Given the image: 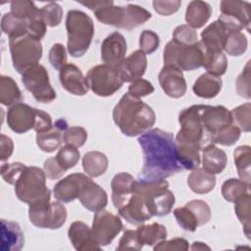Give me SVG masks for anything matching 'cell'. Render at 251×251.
<instances>
[{"mask_svg": "<svg viewBox=\"0 0 251 251\" xmlns=\"http://www.w3.org/2000/svg\"><path fill=\"white\" fill-rule=\"evenodd\" d=\"M48 60L56 70H61L67 64V51L63 44L55 43L49 50Z\"/></svg>", "mask_w": 251, "mask_h": 251, "instance_id": "cell-54", "label": "cell"}, {"mask_svg": "<svg viewBox=\"0 0 251 251\" xmlns=\"http://www.w3.org/2000/svg\"><path fill=\"white\" fill-rule=\"evenodd\" d=\"M233 161L240 179L250 183L251 148L248 145L238 146L233 152Z\"/></svg>", "mask_w": 251, "mask_h": 251, "instance_id": "cell-36", "label": "cell"}, {"mask_svg": "<svg viewBox=\"0 0 251 251\" xmlns=\"http://www.w3.org/2000/svg\"><path fill=\"white\" fill-rule=\"evenodd\" d=\"M1 29L9 38L23 36L27 34V23L25 20L19 19L11 13H6L1 19Z\"/></svg>", "mask_w": 251, "mask_h": 251, "instance_id": "cell-38", "label": "cell"}, {"mask_svg": "<svg viewBox=\"0 0 251 251\" xmlns=\"http://www.w3.org/2000/svg\"><path fill=\"white\" fill-rule=\"evenodd\" d=\"M26 23H27V35H29L30 37L36 40H40L41 38H43V36L46 33L47 25L44 20L42 19L40 13L34 18L26 21Z\"/></svg>", "mask_w": 251, "mask_h": 251, "instance_id": "cell-56", "label": "cell"}, {"mask_svg": "<svg viewBox=\"0 0 251 251\" xmlns=\"http://www.w3.org/2000/svg\"><path fill=\"white\" fill-rule=\"evenodd\" d=\"M199 113L202 125L212 138L225 126L233 124L230 111L225 106L199 105ZM214 144V143H213Z\"/></svg>", "mask_w": 251, "mask_h": 251, "instance_id": "cell-14", "label": "cell"}, {"mask_svg": "<svg viewBox=\"0 0 251 251\" xmlns=\"http://www.w3.org/2000/svg\"><path fill=\"white\" fill-rule=\"evenodd\" d=\"M241 130L234 124H229L222 127L213 137L214 144H220L223 146L233 145L240 137Z\"/></svg>", "mask_w": 251, "mask_h": 251, "instance_id": "cell-45", "label": "cell"}, {"mask_svg": "<svg viewBox=\"0 0 251 251\" xmlns=\"http://www.w3.org/2000/svg\"><path fill=\"white\" fill-rule=\"evenodd\" d=\"M197 39L198 33L196 29L187 25H180L175 28L172 40L181 45H192L198 41Z\"/></svg>", "mask_w": 251, "mask_h": 251, "instance_id": "cell-49", "label": "cell"}, {"mask_svg": "<svg viewBox=\"0 0 251 251\" xmlns=\"http://www.w3.org/2000/svg\"><path fill=\"white\" fill-rule=\"evenodd\" d=\"M68 236L75 250L86 251L101 249L92 236L91 228L83 222H74L69 227Z\"/></svg>", "mask_w": 251, "mask_h": 251, "instance_id": "cell-23", "label": "cell"}, {"mask_svg": "<svg viewBox=\"0 0 251 251\" xmlns=\"http://www.w3.org/2000/svg\"><path fill=\"white\" fill-rule=\"evenodd\" d=\"M14 185L17 198L28 206L50 201L51 191L46 186L45 172L40 168L25 166Z\"/></svg>", "mask_w": 251, "mask_h": 251, "instance_id": "cell-5", "label": "cell"}, {"mask_svg": "<svg viewBox=\"0 0 251 251\" xmlns=\"http://www.w3.org/2000/svg\"><path fill=\"white\" fill-rule=\"evenodd\" d=\"M143 245L141 244L139 237L137 235L136 230L126 229L123 236L119 241V245L117 247L118 250H125V249H133V250H140L142 249Z\"/></svg>", "mask_w": 251, "mask_h": 251, "instance_id": "cell-55", "label": "cell"}, {"mask_svg": "<svg viewBox=\"0 0 251 251\" xmlns=\"http://www.w3.org/2000/svg\"><path fill=\"white\" fill-rule=\"evenodd\" d=\"M43 170L45 175L50 179H57L60 178L67 171H65L57 162L55 157L48 158L43 165Z\"/></svg>", "mask_w": 251, "mask_h": 251, "instance_id": "cell-61", "label": "cell"}, {"mask_svg": "<svg viewBox=\"0 0 251 251\" xmlns=\"http://www.w3.org/2000/svg\"><path fill=\"white\" fill-rule=\"evenodd\" d=\"M233 124L240 130L249 132L251 129V105L249 102L244 103L230 111Z\"/></svg>", "mask_w": 251, "mask_h": 251, "instance_id": "cell-46", "label": "cell"}, {"mask_svg": "<svg viewBox=\"0 0 251 251\" xmlns=\"http://www.w3.org/2000/svg\"><path fill=\"white\" fill-rule=\"evenodd\" d=\"M207 73L217 76L223 75L227 69V59L223 52H209L205 50L203 66Z\"/></svg>", "mask_w": 251, "mask_h": 251, "instance_id": "cell-40", "label": "cell"}, {"mask_svg": "<svg viewBox=\"0 0 251 251\" xmlns=\"http://www.w3.org/2000/svg\"><path fill=\"white\" fill-rule=\"evenodd\" d=\"M151 13L143 7L135 4H128L125 7V17L121 28L131 30L139 25H142L149 19H151Z\"/></svg>", "mask_w": 251, "mask_h": 251, "instance_id": "cell-34", "label": "cell"}, {"mask_svg": "<svg viewBox=\"0 0 251 251\" xmlns=\"http://www.w3.org/2000/svg\"><path fill=\"white\" fill-rule=\"evenodd\" d=\"M86 79L91 91L101 97L113 95L124 84L119 70L106 64L92 67L87 72Z\"/></svg>", "mask_w": 251, "mask_h": 251, "instance_id": "cell-9", "label": "cell"}, {"mask_svg": "<svg viewBox=\"0 0 251 251\" xmlns=\"http://www.w3.org/2000/svg\"><path fill=\"white\" fill-rule=\"evenodd\" d=\"M248 41L245 34L241 31H228L224 50L230 56H240L247 50Z\"/></svg>", "mask_w": 251, "mask_h": 251, "instance_id": "cell-42", "label": "cell"}, {"mask_svg": "<svg viewBox=\"0 0 251 251\" xmlns=\"http://www.w3.org/2000/svg\"><path fill=\"white\" fill-rule=\"evenodd\" d=\"M249 188L250 183L238 178H229L222 185V195L225 200L234 202L242 195L249 193Z\"/></svg>", "mask_w": 251, "mask_h": 251, "instance_id": "cell-41", "label": "cell"}, {"mask_svg": "<svg viewBox=\"0 0 251 251\" xmlns=\"http://www.w3.org/2000/svg\"><path fill=\"white\" fill-rule=\"evenodd\" d=\"M83 174L75 173L59 180L53 188L54 197L63 203H69L78 198Z\"/></svg>", "mask_w": 251, "mask_h": 251, "instance_id": "cell-25", "label": "cell"}, {"mask_svg": "<svg viewBox=\"0 0 251 251\" xmlns=\"http://www.w3.org/2000/svg\"><path fill=\"white\" fill-rule=\"evenodd\" d=\"M68 128L66 120L59 119L53 124V126L45 131L36 132V144L40 150L51 153L61 147L63 135Z\"/></svg>", "mask_w": 251, "mask_h": 251, "instance_id": "cell-22", "label": "cell"}, {"mask_svg": "<svg viewBox=\"0 0 251 251\" xmlns=\"http://www.w3.org/2000/svg\"><path fill=\"white\" fill-rule=\"evenodd\" d=\"M78 199L84 208L92 212L104 209L108 203L106 191L85 175L81 180Z\"/></svg>", "mask_w": 251, "mask_h": 251, "instance_id": "cell-16", "label": "cell"}, {"mask_svg": "<svg viewBox=\"0 0 251 251\" xmlns=\"http://www.w3.org/2000/svg\"><path fill=\"white\" fill-rule=\"evenodd\" d=\"M202 150L203 169L212 175L221 174L226 169L227 163L226 152L215 144H209Z\"/></svg>", "mask_w": 251, "mask_h": 251, "instance_id": "cell-28", "label": "cell"}, {"mask_svg": "<svg viewBox=\"0 0 251 251\" xmlns=\"http://www.w3.org/2000/svg\"><path fill=\"white\" fill-rule=\"evenodd\" d=\"M137 235L142 245L155 246L157 243L167 238V228L165 226L153 223L150 225H140L136 229Z\"/></svg>", "mask_w": 251, "mask_h": 251, "instance_id": "cell-33", "label": "cell"}, {"mask_svg": "<svg viewBox=\"0 0 251 251\" xmlns=\"http://www.w3.org/2000/svg\"><path fill=\"white\" fill-rule=\"evenodd\" d=\"M94 12L96 19L108 25L121 28L125 17V7L115 6L113 1H88L79 2Z\"/></svg>", "mask_w": 251, "mask_h": 251, "instance_id": "cell-18", "label": "cell"}, {"mask_svg": "<svg viewBox=\"0 0 251 251\" xmlns=\"http://www.w3.org/2000/svg\"><path fill=\"white\" fill-rule=\"evenodd\" d=\"M162 90L169 97L180 98L186 92V81L182 71L174 66H164L158 75Z\"/></svg>", "mask_w": 251, "mask_h": 251, "instance_id": "cell-19", "label": "cell"}, {"mask_svg": "<svg viewBox=\"0 0 251 251\" xmlns=\"http://www.w3.org/2000/svg\"><path fill=\"white\" fill-rule=\"evenodd\" d=\"M55 158L59 165L65 171H68L77 164L80 158V153L76 147L66 144L65 146L60 147Z\"/></svg>", "mask_w": 251, "mask_h": 251, "instance_id": "cell-44", "label": "cell"}, {"mask_svg": "<svg viewBox=\"0 0 251 251\" xmlns=\"http://www.w3.org/2000/svg\"><path fill=\"white\" fill-rule=\"evenodd\" d=\"M9 47L13 67L21 75L37 65L42 57L40 40H36L27 34L9 38Z\"/></svg>", "mask_w": 251, "mask_h": 251, "instance_id": "cell-7", "label": "cell"}, {"mask_svg": "<svg viewBox=\"0 0 251 251\" xmlns=\"http://www.w3.org/2000/svg\"><path fill=\"white\" fill-rule=\"evenodd\" d=\"M132 191L144 197L152 216H166L171 213L175 205V195L169 189V182L166 179L153 181L134 179Z\"/></svg>", "mask_w": 251, "mask_h": 251, "instance_id": "cell-4", "label": "cell"}, {"mask_svg": "<svg viewBox=\"0 0 251 251\" xmlns=\"http://www.w3.org/2000/svg\"><path fill=\"white\" fill-rule=\"evenodd\" d=\"M87 139V131L82 126H71L66 129L63 135V141L66 144L76 148L84 145Z\"/></svg>", "mask_w": 251, "mask_h": 251, "instance_id": "cell-51", "label": "cell"}, {"mask_svg": "<svg viewBox=\"0 0 251 251\" xmlns=\"http://www.w3.org/2000/svg\"><path fill=\"white\" fill-rule=\"evenodd\" d=\"M25 168V165L20 162L5 163L1 166V176L7 183L15 184Z\"/></svg>", "mask_w": 251, "mask_h": 251, "instance_id": "cell-53", "label": "cell"}, {"mask_svg": "<svg viewBox=\"0 0 251 251\" xmlns=\"http://www.w3.org/2000/svg\"><path fill=\"white\" fill-rule=\"evenodd\" d=\"M228 31L219 20L210 24L201 32V42L205 50L209 52H223Z\"/></svg>", "mask_w": 251, "mask_h": 251, "instance_id": "cell-24", "label": "cell"}, {"mask_svg": "<svg viewBox=\"0 0 251 251\" xmlns=\"http://www.w3.org/2000/svg\"><path fill=\"white\" fill-rule=\"evenodd\" d=\"M187 184L194 193L206 194L214 189L216 177L215 175L208 173L203 168H196L188 176Z\"/></svg>", "mask_w": 251, "mask_h": 251, "instance_id": "cell-31", "label": "cell"}, {"mask_svg": "<svg viewBox=\"0 0 251 251\" xmlns=\"http://www.w3.org/2000/svg\"><path fill=\"white\" fill-rule=\"evenodd\" d=\"M10 13L22 20L28 21L35 16L39 15L40 9H38L32 1L28 0H15L11 2Z\"/></svg>", "mask_w": 251, "mask_h": 251, "instance_id": "cell-43", "label": "cell"}, {"mask_svg": "<svg viewBox=\"0 0 251 251\" xmlns=\"http://www.w3.org/2000/svg\"><path fill=\"white\" fill-rule=\"evenodd\" d=\"M40 15L47 26L55 27L61 24L63 9L57 2H49L40 9Z\"/></svg>", "mask_w": 251, "mask_h": 251, "instance_id": "cell-47", "label": "cell"}, {"mask_svg": "<svg viewBox=\"0 0 251 251\" xmlns=\"http://www.w3.org/2000/svg\"><path fill=\"white\" fill-rule=\"evenodd\" d=\"M174 216L178 226L186 231H195L197 229L198 222L194 214L186 206L179 207L174 210Z\"/></svg>", "mask_w": 251, "mask_h": 251, "instance_id": "cell-48", "label": "cell"}, {"mask_svg": "<svg viewBox=\"0 0 251 251\" xmlns=\"http://www.w3.org/2000/svg\"><path fill=\"white\" fill-rule=\"evenodd\" d=\"M113 120L126 136L133 137L148 131L156 122V115L149 105L127 92L114 107Z\"/></svg>", "mask_w": 251, "mask_h": 251, "instance_id": "cell-2", "label": "cell"}, {"mask_svg": "<svg viewBox=\"0 0 251 251\" xmlns=\"http://www.w3.org/2000/svg\"><path fill=\"white\" fill-rule=\"evenodd\" d=\"M41 110L33 108L25 103H17L7 112L8 126L16 133H25L34 129Z\"/></svg>", "mask_w": 251, "mask_h": 251, "instance_id": "cell-13", "label": "cell"}, {"mask_svg": "<svg viewBox=\"0 0 251 251\" xmlns=\"http://www.w3.org/2000/svg\"><path fill=\"white\" fill-rule=\"evenodd\" d=\"M185 206L191 210L197 219L198 226L206 225L211 220V209L209 205L203 200H191L185 204Z\"/></svg>", "mask_w": 251, "mask_h": 251, "instance_id": "cell-50", "label": "cell"}, {"mask_svg": "<svg viewBox=\"0 0 251 251\" xmlns=\"http://www.w3.org/2000/svg\"><path fill=\"white\" fill-rule=\"evenodd\" d=\"M122 229L123 223L118 216L104 209L95 212L91 232L95 242L100 247L110 244Z\"/></svg>", "mask_w": 251, "mask_h": 251, "instance_id": "cell-12", "label": "cell"}, {"mask_svg": "<svg viewBox=\"0 0 251 251\" xmlns=\"http://www.w3.org/2000/svg\"><path fill=\"white\" fill-rule=\"evenodd\" d=\"M205 48L201 41L192 45H181L169 41L163 52L164 66H174L181 71H193L203 66Z\"/></svg>", "mask_w": 251, "mask_h": 251, "instance_id": "cell-6", "label": "cell"}, {"mask_svg": "<svg viewBox=\"0 0 251 251\" xmlns=\"http://www.w3.org/2000/svg\"><path fill=\"white\" fill-rule=\"evenodd\" d=\"M22 81L25 89L40 103H50L57 97L56 91L50 83L49 75L46 69L40 64L25 71L22 75Z\"/></svg>", "mask_w": 251, "mask_h": 251, "instance_id": "cell-10", "label": "cell"}, {"mask_svg": "<svg viewBox=\"0 0 251 251\" xmlns=\"http://www.w3.org/2000/svg\"><path fill=\"white\" fill-rule=\"evenodd\" d=\"M147 69V58L140 49L133 51L119 67L124 82H132L142 77Z\"/></svg>", "mask_w": 251, "mask_h": 251, "instance_id": "cell-21", "label": "cell"}, {"mask_svg": "<svg viewBox=\"0 0 251 251\" xmlns=\"http://www.w3.org/2000/svg\"><path fill=\"white\" fill-rule=\"evenodd\" d=\"M154 10L162 16H170L177 12L181 5V1L173 0V1H153Z\"/></svg>", "mask_w": 251, "mask_h": 251, "instance_id": "cell-60", "label": "cell"}, {"mask_svg": "<svg viewBox=\"0 0 251 251\" xmlns=\"http://www.w3.org/2000/svg\"><path fill=\"white\" fill-rule=\"evenodd\" d=\"M67 209L60 201H42L28 206L30 223L39 228L58 229L67 220Z\"/></svg>", "mask_w": 251, "mask_h": 251, "instance_id": "cell-8", "label": "cell"}, {"mask_svg": "<svg viewBox=\"0 0 251 251\" xmlns=\"http://www.w3.org/2000/svg\"><path fill=\"white\" fill-rule=\"evenodd\" d=\"M2 251H19L25 243L24 232L19 224L7 220H1Z\"/></svg>", "mask_w": 251, "mask_h": 251, "instance_id": "cell-26", "label": "cell"}, {"mask_svg": "<svg viewBox=\"0 0 251 251\" xmlns=\"http://www.w3.org/2000/svg\"><path fill=\"white\" fill-rule=\"evenodd\" d=\"M109 161L107 156L99 151H89L82 157L83 171L92 177H97L105 174Z\"/></svg>", "mask_w": 251, "mask_h": 251, "instance_id": "cell-32", "label": "cell"}, {"mask_svg": "<svg viewBox=\"0 0 251 251\" xmlns=\"http://www.w3.org/2000/svg\"><path fill=\"white\" fill-rule=\"evenodd\" d=\"M212 8L209 3L201 0L189 2L185 11V22L187 25L196 29L202 27L210 19Z\"/></svg>", "mask_w": 251, "mask_h": 251, "instance_id": "cell-29", "label": "cell"}, {"mask_svg": "<svg viewBox=\"0 0 251 251\" xmlns=\"http://www.w3.org/2000/svg\"><path fill=\"white\" fill-rule=\"evenodd\" d=\"M133 176L126 172L115 175L111 181L112 188V202L116 209L121 207L131 195Z\"/></svg>", "mask_w": 251, "mask_h": 251, "instance_id": "cell-27", "label": "cell"}, {"mask_svg": "<svg viewBox=\"0 0 251 251\" xmlns=\"http://www.w3.org/2000/svg\"><path fill=\"white\" fill-rule=\"evenodd\" d=\"M59 79L62 86L71 94L83 96L88 92L89 85L78 67L74 64H66L59 73Z\"/></svg>", "mask_w": 251, "mask_h": 251, "instance_id": "cell-20", "label": "cell"}, {"mask_svg": "<svg viewBox=\"0 0 251 251\" xmlns=\"http://www.w3.org/2000/svg\"><path fill=\"white\" fill-rule=\"evenodd\" d=\"M143 153V167L139 179L162 180L181 171L174 135L161 128H153L137 139Z\"/></svg>", "mask_w": 251, "mask_h": 251, "instance_id": "cell-1", "label": "cell"}, {"mask_svg": "<svg viewBox=\"0 0 251 251\" xmlns=\"http://www.w3.org/2000/svg\"><path fill=\"white\" fill-rule=\"evenodd\" d=\"M223 81L220 76L205 73L195 80L192 90L198 97L210 99L216 97L220 93Z\"/></svg>", "mask_w": 251, "mask_h": 251, "instance_id": "cell-30", "label": "cell"}, {"mask_svg": "<svg viewBox=\"0 0 251 251\" xmlns=\"http://www.w3.org/2000/svg\"><path fill=\"white\" fill-rule=\"evenodd\" d=\"M117 210L122 218L134 226H140L153 217L147 207L144 197L133 191L128 199Z\"/></svg>", "mask_w": 251, "mask_h": 251, "instance_id": "cell-15", "label": "cell"}, {"mask_svg": "<svg viewBox=\"0 0 251 251\" xmlns=\"http://www.w3.org/2000/svg\"><path fill=\"white\" fill-rule=\"evenodd\" d=\"M22 92L17 82L8 75L0 76V103L4 106H13L20 103Z\"/></svg>", "mask_w": 251, "mask_h": 251, "instance_id": "cell-35", "label": "cell"}, {"mask_svg": "<svg viewBox=\"0 0 251 251\" xmlns=\"http://www.w3.org/2000/svg\"><path fill=\"white\" fill-rule=\"evenodd\" d=\"M160 44L159 35L150 29H144L139 36L140 50L145 54L154 53Z\"/></svg>", "mask_w": 251, "mask_h": 251, "instance_id": "cell-52", "label": "cell"}, {"mask_svg": "<svg viewBox=\"0 0 251 251\" xmlns=\"http://www.w3.org/2000/svg\"><path fill=\"white\" fill-rule=\"evenodd\" d=\"M14 151V142L11 137L1 134L0 136V160L2 162L8 160Z\"/></svg>", "mask_w": 251, "mask_h": 251, "instance_id": "cell-62", "label": "cell"}, {"mask_svg": "<svg viewBox=\"0 0 251 251\" xmlns=\"http://www.w3.org/2000/svg\"><path fill=\"white\" fill-rule=\"evenodd\" d=\"M126 41L121 32L115 31L108 35L101 45V59L113 68L119 69L126 59Z\"/></svg>", "mask_w": 251, "mask_h": 251, "instance_id": "cell-17", "label": "cell"}, {"mask_svg": "<svg viewBox=\"0 0 251 251\" xmlns=\"http://www.w3.org/2000/svg\"><path fill=\"white\" fill-rule=\"evenodd\" d=\"M177 159L183 170H194L200 165V149L191 145L176 143Z\"/></svg>", "mask_w": 251, "mask_h": 251, "instance_id": "cell-37", "label": "cell"}, {"mask_svg": "<svg viewBox=\"0 0 251 251\" xmlns=\"http://www.w3.org/2000/svg\"><path fill=\"white\" fill-rule=\"evenodd\" d=\"M155 251L159 250H188L189 245L188 241L181 237H176L170 240H162L161 242L157 243L154 247Z\"/></svg>", "mask_w": 251, "mask_h": 251, "instance_id": "cell-59", "label": "cell"}, {"mask_svg": "<svg viewBox=\"0 0 251 251\" xmlns=\"http://www.w3.org/2000/svg\"><path fill=\"white\" fill-rule=\"evenodd\" d=\"M234 212L239 222L243 226V231L246 237L250 238V210H251V195L246 193L236 199L234 202Z\"/></svg>", "mask_w": 251, "mask_h": 251, "instance_id": "cell-39", "label": "cell"}, {"mask_svg": "<svg viewBox=\"0 0 251 251\" xmlns=\"http://www.w3.org/2000/svg\"><path fill=\"white\" fill-rule=\"evenodd\" d=\"M66 29L68 52L75 58L83 56L88 50L94 35L92 19L80 10H70L66 17Z\"/></svg>", "mask_w": 251, "mask_h": 251, "instance_id": "cell-3", "label": "cell"}, {"mask_svg": "<svg viewBox=\"0 0 251 251\" xmlns=\"http://www.w3.org/2000/svg\"><path fill=\"white\" fill-rule=\"evenodd\" d=\"M127 92L135 97H144L154 92V86L153 84L146 79L139 78L134 81H132L129 86Z\"/></svg>", "mask_w": 251, "mask_h": 251, "instance_id": "cell-58", "label": "cell"}, {"mask_svg": "<svg viewBox=\"0 0 251 251\" xmlns=\"http://www.w3.org/2000/svg\"><path fill=\"white\" fill-rule=\"evenodd\" d=\"M250 4L245 1L223 0L220 4L221 15L218 19L227 30L241 31L246 28L250 32Z\"/></svg>", "mask_w": 251, "mask_h": 251, "instance_id": "cell-11", "label": "cell"}, {"mask_svg": "<svg viewBox=\"0 0 251 251\" xmlns=\"http://www.w3.org/2000/svg\"><path fill=\"white\" fill-rule=\"evenodd\" d=\"M191 250H204V249H207V250H210V247L207 246L205 243L203 242H199V241H195L192 243L191 247H190Z\"/></svg>", "mask_w": 251, "mask_h": 251, "instance_id": "cell-63", "label": "cell"}, {"mask_svg": "<svg viewBox=\"0 0 251 251\" xmlns=\"http://www.w3.org/2000/svg\"><path fill=\"white\" fill-rule=\"evenodd\" d=\"M236 91L239 96L250 99V61L236 79Z\"/></svg>", "mask_w": 251, "mask_h": 251, "instance_id": "cell-57", "label": "cell"}]
</instances>
